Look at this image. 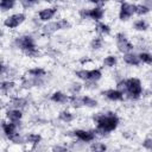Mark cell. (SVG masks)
I'll list each match as a JSON object with an SVG mask.
<instances>
[{
  "label": "cell",
  "mask_w": 152,
  "mask_h": 152,
  "mask_svg": "<svg viewBox=\"0 0 152 152\" xmlns=\"http://www.w3.org/2000/svg\"><path fill=\"white\" fill-rule=\"evenodd\" d=\"M116 63H118V59H116V57H115L114 55H109V56H107V57L103 59V64H104L106 66H108V68L115 66Z\"/></svg>",
  "instance_id": "cell-24"
},
{
  "label": "cell",
  "mask_w": 152,
  "mask_h": 152,
  "mask_svg": "<svg viewBox=\"0 0 152 152\" xmlns=\"http://www.w3.org/2000/svg\"><path fill=\"white\" fill-rule=\"evenodd\" d=\"M75 75H76L80 80L88 81V70H84V69H82V70H77V71H75Z\"/></svg>",
  "instance_id": "cell-35"
},
{
  "label": "cell",
  "mask_w": 152,
  "mask_h": 152,
  "mask_svg": "<svg viewBox=\"0 0 152 152\" xmlns=\"http://www.w3.org/2000/svg\"><path fill=\"white\" fill-rule=\"evenodd\" d=\"M80 14L82 18H90L95 21H100L104 15V10L100 6H95L93 8H82L80 11Z\"/></svg>",
  "instance_id": "cell-3"
},
{
  "label": "cell",
  "mask_w": 152,
  "mask_h": 152,
  "mask_svg": "<svg viewBox=\"0 0 152 152\" xmlns=\"http://www.w3.org/2000/svg\"><path fill=\"white\" fill-rule=\"evenodd\" d=\"M20 4L25 7V8H30V7H32V6H34V5H37V1H30V0H21L20 1Z\"/></svg>",
  "instance_id": "cell-39"
},
{
  "label": "cell",
  "mask_w": 152,
  "mask_h": 152,
  "mask_svg": "<svg viewBox=\"0 0 152 152\" xmlns=\"http://www.w3.org/2000/svg\"><path fill=\"white\" fill-rule=\"evenodd\" d=\"M24 53H25L26 56H28V57H33V58L40 56V51H39L37 48H36V49H32V50H28V51H25Z\"/></svg>",
  "instance_id": "cell-36"
},
{
  "label": "cell",
  "mask_w": 152,
  "mask_h": 152,
  "mask_svg": "<svg viewBox=\"0 0 152 152\" xmlns=\"http://www.w3.org/2000/svg\"><path fill=\"white\" fill-rule=\"evenodd\" d=\"M40 140H42V137L39 134H36V133H31V134H27L25 137V141L26 142H30V144H33V145L39 144Z\"/></svg>",
  "instance_id": "cell-21"
},
{
  "label": "cell",
  "mask_w": 152,
  "mask_h": 152,
  "mask_svg": "<svg viewBox=\"0 0 152 152\" xmlns=\"http://www.w3.org/2000/svg\"><path fill=\"white\" fill-rule=\"evenodd\" d=\"M69 102H70V104H71L72 107H75V108H80V107L84 106L82 97H80V96H77V95L70 96V97H69Z\"/></svg>",
  "instance_id": "cell-23"
},
{
  "label": "cell",
  "mask_w": 152,
  "mask_h": 152,
  "mask_svg": "<svg viewBox=\"0 0 152 152\" xmlns=\"http://www.w3.org/2000/svg\"><path fill=\"white\" fill-rule=\"evenodd\" d=\"M95 28H96V31H97L99 33H101V34H109V33H110V27H109V25H107V24H104V23H97L96 26H95Z\"/></svg>",
  "instance_id": "cell-22"
},
{
  "label": "cell",
  "mask_w": 152,
  "mask_h": 152,
  "mask_svg": "<svg viewBox=\"0 0 152 152\" xmlns=\"http://www.w3.org/2000/svg\"><path fill=\"white\" fill-rule=\"evenodd\" d=\"M94 122L96 124V133L104 135L109 132L114 131L119 125V118L115 115V113H97L93 116Z\"/></svg>",
  "instance_id": "cell-1"
},
{
  "label": "cell",
  "mask_w": 152,
  "mask_h": 152,
  "mask_svg": "<svg viewBox=\"0 0 152 152\" xmlns=\"http://www.w3.org/2000/svg\"><path fill=\"white\" fill-rule=\"evenodd\" d=\"M56 13H57V7H46L39 11L38 17H39V20L42 21H49L51 18L55 17Z\"/></svg>",
  "instance_id": "cell-9"
},
{
  "label": "cell",
  "mask_w": 152,
  "mask_h": 152,
  "mask_svg": "<svg viewBox=\"0 0 152 152\" xmlns=\"http://www.w3.org/2000/svg\"><path fill=\"white\" fill-rule=\"evenodd\" d=\"M90 148H91L93 152H106L107 146H106V144H103V142H94V144L90 146Z\"/></svg>",
  "instance_id": "cell-30"
},
{
  "label": "cell",
  "mask_w": 152,
  "mask_h": 152,
  "mask_svg": "<svg viewBox=\"0 0 152 152\" xmlns=\"http://www.w3.org/2000/svg\"><path fill=\"white\" fill-rule=\"evenodd\" d=\"M58 118H59V120L61 121H63V122H71L72 120H74V115H72V113H70L69 110H62L59 114H58Z\"/></svg>",
  "instance_id": "cell-19"
},
{
  "label": "cell",
  "mask_w": 152,
  "mask_h": 152,
  "mask_svg": "<svg viewBox=\"0 0 152 152\" xmlns=\"http://www.w3.org/2000/svg\"><path fill=\"white\" fill-rule=\"evenodd\" d=\"M84 87L87 89H95L96 88V82H94V81H87L86 84H84Z\"/></svg>",
  "instance_id": "cell-40"
},
{
  "label": "cell",
  "mask_w": 152,
  "mask_h": 152,
  "mask_svg": "<svg viewBox=\"0 0 152 152\" xmlns=\"http://www.w3.org/2000/svg\"><path fill=\"white\" fill-rule=\"evenodd\" d=\"M151 106H152V102H151Z\"/></svg>",
  "instance_id": "cell-41"
},
{
  "label": "cell",
  "mask_w": 152,
  "mask_h": 152,
  "mask_svg": "<svg viewBox=\"0 0 152 152\" xmlns=\"http://www.w3.org/2000/svg\"><path fill=\"white\" fill-rule=\"evenodd\" d=\"M125 83H126L125 95L131 100H138L142 93V86H141L140 80L135 77H131L128 80H125Z\"/></svg>",
  "instance_id": "cell-2"
},
{
  "label": "cell",
  "mask_w": 152,
  "mask_h": 152,
  "mask_svg": "<svg viewBox=\"0 0 152 152\" xmlns=\"http://www.w3.org/2000/svg\"><path fill=\"white\" fill-rule=\"evenodd\" d=\"M124 62L128 65H133V66H137L140 64V58H139V55H135L133 52H129V53H125L124 57H122Z\"/></svg>",
  "instance_id": "cell-11"
},
{
  "label": "cell",
  "mask_w": 152,
  "mask_h": 152,
  "mask_svg": "<svg viewBox=\"0 0 152 152\" xmlns=\"http://www.w3.org/2000/svg\"><path fill=\"white\" fill-rule=\"evenodd\" d=\"M115 38H116V46L120 52H122L125 55V53H129L133 50V44L126 38V36L124 33H121V32L118 33L115 36Z\"/></svg>",
  "instance_id": "cell-5"
},
{
  "label": "cell",
  "mask_w": 152,
  "mask_h": 152,
  "mask_svg": "<svg viewBox=\"0 0 152 152\" xmlns=\"http://www.w3.org/2000/svg\"><path fill=\"white\" fill-rule=\"evenodd\" d=\"M82 100H83V104H84L86 107L95 108V107L97 106V101H96L95 99L90 97V96H83V97H82Z\"/></svg>",
  "instance_id": "cell-28"
},
{
  "label": "cell",
  "mask_w": 152,
  "mask_h": 152,
  "mask_svg": "<svg viewBox=\"0 0 152 152\" xmlns=\"http://www.w3.org/2000/svg\"><path fill=\"white\" fill-rule=\"evenodd\" d=\"M14 44L18 49H20L23 52L25 51H28V50H32V49H36V42L34 39L28 36V34H25V36H20L18 37L15 40H14Z\"/></svg>",
  "instance_id": "cell-4"
},
{
  "label": "cell",
  "mask_w": 152,
  "mask_h": 152,
  "mask_svg": "<svg viewBox=\"0 0 152 152\" xmlns=\"http://www.w3.org/2000/svg\"><path fill=\"white\" fill-rule=\"evenodd\" d=\"M51 101L56 103H66L69 101V96L63 91H55L51 94Z\"/></svg>",
  "instance_id": "cell-13"
},
{
  "label": "cell",
  "mask_w": 152,
  "mask_h": 152,
  "mask_svg": "<svg viewBox=\"0 0 152 152\" xmlns=\"http://www.w3.org/2000/svg\"><path fill=\"white\" fill-rule=\"evenodd\" d=\"M70 91L74 94V95H77L80 91H81V89H82V84L81 83H78V82H76V83H71V86H70Z\"/></svg>",
  "instance_id": "cell-34"
},
{
  "label": "cell",
  "mask_w": 152,
  "mask_h": 152,
  "mask_svg": "<svg viewBox=\"0 0 152 152\" xmlns=\"http://www.w3.org/2000/svg\"><path fill=\"white\" fill-rule=\"evenodd\" d=\"M14 86H15V83H14L13 81L7 80V81H2V82H1L0 88H1V91H2L4 94H6V93H10V90H12V89L14 88Z\"/></svg>",
  "instance_id": "cell-20"
},
{
  "label": "cell",
  "mask_w": 152,
  "mask_h": 152,
  "mask_svg": "<svg viewBox=\"0 0 152 152\" xmlns=\"http://www.w3.org/2000/svg\"><path fill=\"white\" fill-rule=\"evenodd\" d=\"M103 94L110 101H121V100H124V94L121 91H119L118 89H108Z\"/></svg>",
  "instance_id": "cell-12"
},
{
  "label": "cell",
  "mask_w": 152,
  "mask_h": 152,
  "mask_svg": "<svg viewBox=\"0 0 152 152\" xmlns=\"http://www.w3.org/2000/svg\"><path fill=\"white\" fill-rule=\"evenodd\" d=\"M11 106L13 107V108H15V109H23V108H25L26 107V104H27V101H26V99H24V97H13V99H11Z\"/></svg>",
  "instance_id": "cell-15"
},
{
  "label": "cell",
  "mask_w": 152,
  "mask_h": 152,
  "mask_svg": "<svg viewBox=\"0 0 152 152\" xmlns=\"http://www.w3.org/2000/svg\"><path fill=\"white\" fill-rule=\"evenodd\" d=\"M103 44V39L101 37H96V38H93V40L90 42V48L93 50H99Z\"/></svg>",
  "instance_id": "cell-31"
},
{
  "label": "cell",
  "mask_w": 152,
  "mask_h": 152,
  "mask_svg": "<svg viewBox=\"0 0 152 152\" xmlns=\"http://www.w3.org/2000/svg\"><path fill=\"white\" fill-rule=\"evenodd\" d=\"M74 135L83 142H90L95 139V132L93 131H84V129H75Z\"/></svg>",
  "instance_id": "cell-8"
},
{
  "label": "cell",
  "mask_w": 152,
  "mask_h": 152,
  "mask_svg": "<svg viewBox=\"0 0 152 152\" xmlns=\"http://www.w3.org/2000/svg\"><path fill=\"white\" fill-rule=\"evenodd\" d=\"M25 19H26V15L24 13H14L4 20V25L7 28H15L20 24H23L25 21Z\"/></svg>",
  "instance_id": "cell-6"
},
{
  "label": "cell",
  "mask_w": 152,
  "mask_h": 152,
  "mask_svg": "<svg viewBox=\"0 0 152 152\" xmlns=\"http://www.w3.org/2000/svg\"><path fill=\"white\" fill-rule=\"evenodd\" d=\"M27 74H28L31 77L43 78V77L46 75V71H45V69H43V68H33V69H30V70L27 71Z\"/></svg>",
  "instance_id": "cell-16"
},
{
  "label": "cell",
  "mask_w": 152,
  "mask_h": 152,
  "mask_svg": "<svg viewBox=\"0 0 152 152\" xmlns=\"http://www.w3.org/2000/svg\"><path fill=\"white\" fill-rule=\"evenodd\" d=\"M150 11H151V10H150L146 5H144V4H138V5H135V13H137L138 15H145V14H147Z\"/></svg>",
  "instance_id": "cell-26"
},
{
  "label": "cell",
  "mask_w": 152,
  "mask_h": 152,
  "mask_svg": "<svg viewBox=\"0 0 152 152\" xmlns=\"http://www.w3.org/2000/svg\"><path fill=\"white\" fill-rule=\"evenodd\" d=\"M17 127H18V124H15V122H11V121L5 122V121H2V131H4L6 137H10V135L14 134L17 132Z\"/></svg>",
  "instance_id": "cell-14"
},
{
  "label": "cell",
  "mask_w": 152,
  "mask_h": 152,
  "mask_svg": "<svg viewBox=\"0 0 152 152\" xmlns=\"http://www.w3.org/2000/svg\"><path fill=\"white\" fill-rule=\"evenodd\" d=\"M7 138H8V140H11L14 144H23V142H25V138H23L18 132H15L14 134H12V135H10Z\"/></svg>",
  "instance_id": "cell-32"
},
{
  "label": "cell",
  "mask_w": 152,
  "mask_h": 152,
  "mask_svg": "<svg viewBox=\"0 0 152 152\" xmlns=\"http://www.w3.org/2000/svg\"><path fill=\"white\" fill-rule=\"evenodd\" d=\"M142 146H144L146 150L152 151V138H146V139L142 141Z\"/></svg>",
  "instance_id": "cell-38"
},
{
  "label": "cell",
  "mask_w": 152,
  "mask_h": 152,
  "mask_svg": "<svg viewBox=\"0 0 152 152\" xmlns=\"http://www.w3.org/2000/svg\"><path fill=\"white\" fill-rule=\"evenodd\" d=\"M102 77V72L100 69H93V70H88V81H99Z\"/></svg>",
  "instance_id": "cell-18"
},
{
  "label": "cell",
  "mask_w": 152,
  "mask_h": 152,
  "mask_svg": "<svg viewBox=\"0 0 152 152\" xmlns=\"http://www.w3.org/2000/svg\"><path fill=\"white\" fill-rule=\"evenodd\" d=\"M57 24H58V28H59V30H68V28H70V26H71V24H70L66 19H59V20L57 21Z\"/></svg>",
  "instance_id": "cell-33"
},
{
  "label": "cell",
  "mask_w": 152,
  "mask_h": 152,
  "mask_svg": "<svg viewBox=\"0 0 152 152\" xmlns=\"http://www.w3.org/2000/svg\"><path fill=\"white\" fill-rule=\"evenodd\" d=\"M135 13V5L131 2H121L120 11H119V19L120 20H128Z\"/></svg>",
  "instance_id": "cell-7"
},
{
  "label": "cell",
  "mask_w": 152,
  "mask_h": 152,
  "mask_svg": "<svg viewBox=\"0 0 152 152\" xmlns=\"http://www.w3.org/2000/svg\"><path fill=\"white\" fill-rule=\"evenodd\" d=\"M6 118L8 119V121L18 124V122L21 120V118H23V113H21L20 109L12 108V109H8V110L6 112Z\"/></svg>",
  "instance_id": "cell-10"
},
{
  "label": "cell",
  "mask_w": 152,
  "mask_h": 152,
  "mask_svg": "<svg viewBox=\"0 0 152 152\" xmlns=\"http://www.w3.org/2000/svg\"><path fill=\"white\" fill-rule=\"evenodd\" d=\"M57 30H59V28H58V24H57V21L48 23V24H45V25L43 26V32H44L45 34H52V33L56 32Z\"/></svg>",
  "instance_id": "cell-17"
},
{
  "label": "cell",
  "mask_w": 152,
  "mask_h": 152,
  "mask_svg": "<svg viewBox=\"0 0 152 152\" xmlns=\"http://www.w3.org/2000/svg\"><path fill=\"white\" fill-rule=\"evenodd\" d=\"M133 26H134V28H135L137 31H146V30H147V23H146L144 19H138V20H135L134 24H133Z\"/></svg>",
  "instance_id": "cell-27"
},
{
  "label": "cell",
  "mask_w": 152,
  "mask_h": 152,
  "mask_svg": "<svg viewBox=\"0 0 152 152\" xmlns=\"http://www.w3.org/2000/svg\"><path fill=\"white\" fill-rule=\"evenodd\" d=\"M15 2L13 0H1L0 1V8L5 12V11H8V10H12L14 7Z\"/></svg>",
  "instance_id": "cell-25"
},
{
  "label": "cell",
  "mask_w": 152,
  "mask_h": 152,
  "mask_svg": "<svg viewBox=\"0 0 152 152\" xmlns=\"http://www.w3.org/2000/svg\"><path fill=\"white\" fill-rule=\"evenodd\" d=\"M139 58H140V62L148 64V65H152V55L150 52H140Z\"/></svg>",
  "instance_id": "cell-29"
},
{
  "label": "cell",
  "mask_w": 152,
  "mask_h": 152,
  "mask_svg": "<svg viewBox=\"0 0 152 152\" xmlns=\"http://www.w3.org/2000/svg\"><path fill=\"white\" fill-rule=\"evenodd\" d=\"M52 152H70V150L62 145H55L52 146Z\"/></svg>",
  "instance_id": "cell-37"
}]
</instances>
